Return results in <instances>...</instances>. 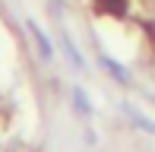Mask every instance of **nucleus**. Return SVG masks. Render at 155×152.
Masks as SVG:
<instances>
[{"instance_id": "obj_2", "label": "nucleus", "mask_w": 155, "mask_h": 152, "mask_svg": "<svg viewBox=\"0 0 155 152\" xmlns=\"http://www.w3.org/2000/svg\"><path fill=\"white\" fill-rule=\"evenodd\" d=\"M98 13H108V16H124L127 13V0H95Z\"/></svg>"}, {"instance_id": "obj_4", "label": "nucleus", "mask_w": 155, "mask_h": 152, "mask_svg": "<svg viewBox=\"0 0 155 152\" xmlns=\"http://www.w3.org/2000/svg\"><path fill=\"white\" fill-rule=\"evenodd\" d=\"M101 64H104V67H108V70H111V73H114V79H117V82H130V73H127V70H124V67H120V64H117V60H111V57H108V54H101Z\"/></svg>"}, {"instance_id": "obj_3", "label": "nucleus", "mask_w": 155, "mask_h": 152, "mask_svg": "<svg viewBox=\"0 0 155 152\" xmlns=\"http://www.w3.org/2000/svg\"><path fill=\"white\" fill-rule=\"evenodd\" d=\"M124 111H127V114L133 117V121L139 124V130H146V133H155V121H149V117H146V114H139L136 108H130V105H124Z\"/></svg>"}, {"instance_id": "obj_1", "label": "nucleus", "mask_w": 155, "mask_h": 152, "mask_svg": "<svg viewBox=\"0 0 155 152\" xmlns=\"http://www.w3.org/2000/svg\"><path fill=\"white\" fill-rule=\"evenodd\" d=\"M25 25H29V32H32V38H35V45H38L41 57H45V60H51V57H54V48H51V41H48V35L41 32V25H38V22H32V19H29Z\"/></svg>"}, {"instance_id": "obj_5", "label": "nucleus", "mask_w": 155, "mask_h": 152, "mask_svg": "<svg viewBox=\"0 0 155 152\" xmlns=\"http://www.w3.org/2000/svg\"><path fill=\"white\" fill-rule=\"evenodd\" d=\"M63 48H67V51H70V60H73V64L79 67V70H86V60H82V54H79V51H76V48H73V41H70L67 35H63Z\"/></svg>"}]
</instances>
